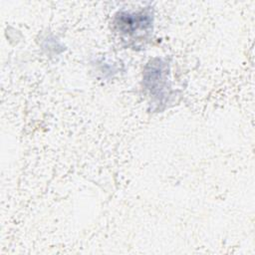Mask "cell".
I'll list each match as a JSON object with an SVG mask.
<instances>
[{
  "mask_svg": "<svg viewBox=\"0 0 255 255\" xmlns=\"http://www.w3.org/2000/svg\"><path fill=\"white\" fill-rule=\"evenodd\" d=\"M169 66L160 58H153L144 67L142 87L156 109L161 110L169 102L171 87L168 79Z\"/></svg>",
  "mask_w": 255,
  "mask_h": 255,
  "instance_id": "6da1fadb",
  "label": "cell"
},
{
  "mask_svg": "<svg viewBox=\"0 0 255 255\" xmlns=\"http://www.w3.org/2000/svg\"><path fill=\"white\" fill-rule=\"evenodd\" d=\"M114 27L122 40L135 43L146 40L152 31V15L147 10L139 12H119Z\"/></svg>",
  "mask_w": 255,
  "mask_h": 255,
  "instance_id": "7a4b0ae2",
  "label": "cell"
}]
</instances>
